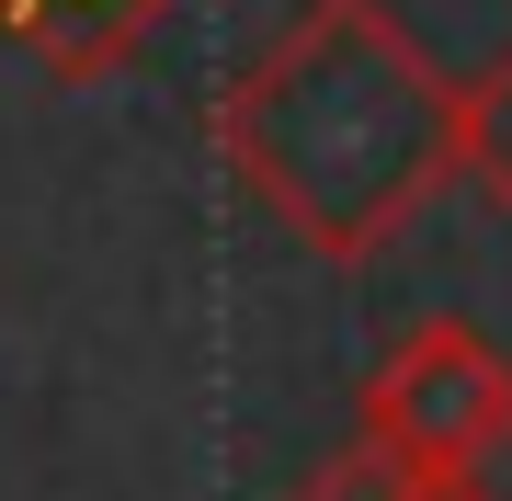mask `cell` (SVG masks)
<instances>
[{"label": "cell", "mask_w": 512, "mask_h": 501, "mask_svg": "<svg viewBox=\"0 0 512 501\" xmlns=\"http://www.w3.org/2000/svg\"><path fill=\"white\" fill-rule=\"evenodd\" d=\"M217 160L308 262H376L456 183V80L387 0H296L217 92Z\"/></svg>", "instance_id": "6da1fadb"}, {"label": "cell", "mask_w": 512, "mask_h": 501, "mask_svg": "<svg viewBox=\"0 0 512 501\" xmlns=\"http://www.w3.org/2000/svg\"><path fill=\"white\" fill-rule=\"evenodd\" d=\"M365 445L410 479H478L512 445V353L467 319H421L365 376Z\"/></svg>", "instance_id": "7a4b0ae2"}, {"label": "cell", "mask_w": 512, "mask_h": 501, "mask_svg": "<svg viewBox=\"0 0 512 501\" xmlns=\"http://www.w3.org/2000/svg\"><path fill=\"white\" fill-rule=\"evenodd\" d=\"M171 12L183 0H0V35L35 57L46 80H114Z\"/></svg>", "instance_id": "3957f363"}, {"label": "cell", "mask_w": 512, "mask_h": 501, "mask_svg": "<svg viewBox=\"0 0 512 501\" xmlns=\"http://www.w3.org/2000/svg\"><path fill=\"white\" fill-rule=\"evenodd\" d=\"M456 183H478L512 217V46L478 80H456Z\"/></svg>", "instance_id": "277c9868"}, {"label": "cell", "mask_w": 512, "mask_h": 501, "mask_svg": "<svg viewBox=\"0 0 512 501\" xmlns=\"http://www.w3.org/2000/svg\"><path fill=\"white\" fill-rule=\"evenodd\" d=\"M399 490H410V467H387L365 433H353V445H342V456H319L285 501H399Z\"/></svg>", "instance_id": "5b68a950"}, {"label": "cell", "mask_w": 512, "mask_h": 501, "mask_svg": "<svg viewBox=\"0 0 512 501\" xmlns=\"http://www.w3.org/2000/svg\"><path fill=\"white\" fill-rule=\"evenodd\" d=\"M399 501H490V490H478V479H410Z\"/></svg>", "instance_id": "8992f818"}]
</instances>
